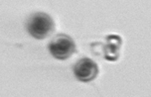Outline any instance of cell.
<instances>
[{
	"label": "cell",
	"mask_w": 151,
	"mask_h": 97,
	"mask_svg": "<svg viewBox=\"0 0 151 97\" xmlns=\"http://www.w3.org/2000/svg\"><path fill=\"white\" fill-rule=\"evenodd\" d=\"M122 46V39L118 35H109L106 38V44L102 47L104 60L115 61L119 58V52Z\"/></svg>",
	"instance_id": "4"
},
{
	"label": "cell",
	"mask_w": 151,
	"mask_h": 97,
	"mask_svg": "<svg viewBox=\"0 0 151 97\" xmlns=\"http://www.w3.org/2000/svg\"><path fill=\"white\" fill-rule=\"evenodd\" d=\"M28 33L35 39H46L55 30V23L47 13L37 12L32 14L26 22Z\"/></svg>",
	"instance_id": "1"
},
{
	"label": "cell",
	"mask_w": 151,
	"mask_h": 97,
	"mask_svg": "<svg viewBox=\"0 0 151 97\" xmlns=\"http://www.w3.org/2000/svg\"><path fill=\"white\" fill-rule=\"evenodd\" d=\"M74 74L76 78L82 82H90L98 76L99 66L90 58H83L75 63Z\"/></svg>",
	"instance_id": "3"
},
{
	"label": "cell",
	"mask_w": 151,
	"mask_h": 97,
	"mask_svg": "<svg viewBox=\"0 0 151 97\" xmlns=\"http://www.w3.org/2000/svg\"><path fill=\"white\" fill-rule=\"evenodd\" d=\"M49 52L57 60H68L77 52V47L74 40L66 34L60 33L55 35L48 45Z\"/></svg>",
	"instance_id": "2"
}]
</instances>
